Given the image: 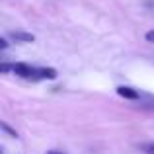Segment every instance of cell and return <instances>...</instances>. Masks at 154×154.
<instances>
[{
  "mask_svg": "<svg viewBox=\"0 0 154 154\" xmlns=\"http://www.w3.org/2000/svg\"><path fill=\"white\" fill-rule=\"evenodd\" d=\"M14 72L18 76H22V78H31V76H35V78H37V70H33L29 64H23V63L14 64Z\"/></svg>",
  "mask_w": 154,
  "mask_h": 154,
  "instance_id": "obj_1",
  "label": "cell"
},
{
  "mask_svg": "<svg viewBox=\"0 0 154 154\" xmlns=\"http://www.w3.org/2000/svg\"><path fill=\"white\" fill-rule=\"evenodd\" d=\"M10 37L14 39V41H18V43H33L35 41V35L27 33V31H12Z\"/></svg>",
  "mask_w": 154,
  "mask_h": 154,
  "instance_id": "obj_2",
  "label": "cell"
},
{
  "mask_svg": "<svg viewBox=\"0 0 154 154\" xmlns=\"http://www.w3.org/2000/svg\"><path fill=\"white\" fill-rule=\"evenodd\" d=\"M117 94H119L121 98H125V100H137L139 98V92H137L135 88H131V86H119L117 88Z\"/></svg>",
  "mask_w": 154,
  "mask_h": 154,
  "instance_id": "obj_3",
  "label": "cell"
},
{
  "mask_svg": "<svg viewBox=\"0 0 154 154\" xmlns=\"http://www.w3.org/2000/svg\"><path fill=\"white\" fill-rule=\"evenodd\" d=\"M37 78L55 80L57 78V70H55V68H39V70H37Z\"/></svg>",
  "mask_w": 154,
  "mask_h": 154,
  "instance_id": "obj_4",
  "label": "cell"
},
{
  "mask_svg": "<svg viewBox=\"0 0 154 154\" xmlns=\"http://www.w3.org/2000/svg\"><path fill=\"white\" fill-rule=\"evenodd\" d=\"M140 150H143L144 154H154V143H146L140 146Z\"/></svg>",
  "mask_w": 154,
  "mask_h": 154,
  "instance_id": "obj_5",
  "label": "cell"
},
{
  "mask_svg": "<svg viewBox=\"0 0 154 154\" xmlns=\"http://www.w3.org/2000/svg\"><path fill=\"white\" fill-rule=\"evenodd\" d=\"M0 127H2V131H6V133H8L10 137H18V133H16V131H12V129L8 127L6 123H0Z\"/></svg>",
  "mask_w": 154,
  "mask_h": 154,
  "instance_id": "obj_6",
  "label": "cell"
},
{
  "mask_svg": "<svg viewBox=\"0 0 154 154\" xmlns=\"http://www.w3.org/2000/svg\"><path fill=\"white\" fill-rule=\"evenodd\" d=\"M0 70L2 72H10V70H14V66H10V64L4 63V64H0Z\"/></svg>",
  "mask_w": 154,
  "mask_h": 154,
  "instance_id": "obj_7",
  "label": "cell"
},
{
  "mask_svg": "<svg viewBox=\"0 0 154 154\" xmlns=\"http://www.w3.org/2000/svg\"><path fill=\"white\" fill-rule=\"evenodd\" d=\"M144 37H146V41H148V43H154V29H152V31H148Z\"/></svg>",
  "mask_w": 154,
  "mask_h": 154,
  "instance_id": "obj_8",
  "label": "cell"
},
{
  "mask_svg": "<svg viewBox=\"0 0 154 154\" xmlns=\"http://www.w3.org/2000/svg\"><path fill=\"white\" fill-rule=\"evenodd\" d=\"M6 47H8V41H6V39H0V49H6Z\"/></svg>",
  "mask_w": 154,
  "mask_h": 154,
  "instance_id": "obj_9",
  "label": "cell"
},
{
  "mask_svg": "<svg viewBox=\"0 0 154 154\" xmlns=\"http://www.w3.org/2000/svg\"><path fill=\"white\" fill-rule=\"evenodd\" d=\"M47 154H60V152H47Z\"/></svg>",
  "mask_w": 154,
  "mask_h": 154,
  "instance_id": "obj_10",
  "label": "cell"
}]
</instances>
